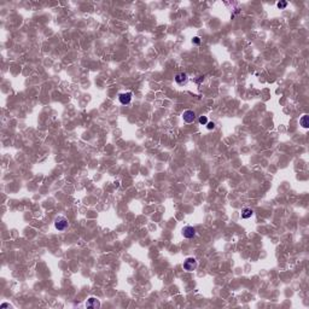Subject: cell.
<instances>
[{"instance_id":"6da1fadb","label":"cell","mask_w":309,"mask_h":309,"mask_svg":"<svg viewBox=\"0 0 309 309\" xmlns=\"http://www.w3.org/2000/svg\"><path fill=\"white\" fill-rule=\"evenodd\" d=\"M55 227L57 228L58 231H61V232L65 231L66 228L69 227V221H68V218H64V216H58L55 221Z\"/></svg>"},{"instance_id":"7a4b0ae2","label":"cell","mask_w":309,"mask_h":309,"mask_svg":"<svg viewBox=\"0 0 309 309\" xmlns=\"http://www.w3.org/2000/svg\"><path fill=\"white\" fill-rule=\"evenodd\" d=\"M197 260L196 258H193V257H187L185 261H184V269L185 271H187V272H192V271H194L196 268H197Z\"/></svg>"},{"instance_id":"3957f363","label":"cell","mask_w":309,"mask_h":309,"mask_svg":"<svg viewBox=\"0 0 309 309\" xmlns=\"http://www.w3.org/2000/svg\"><path fill=\"white\" fill-rule=\"evenodd\" d=\"M196 112L194 111H192V110H186V111H184V114H182V120H184V122H186V123H193L194 121H196Z\"/></svg>"},{"instance_id":"277c9868","label":"cell","mask_w":309,"mask_h":309,"mask_svg":"<svg viewBox=\"0 0 309 309\" xmlns=\"http://www.w3.org/2000/svg\"><path fill=\"white\" fill-rule=\"evenodd\" d=\"M133 98V93L132 92H126V93H121L118 94V100L122 105H128L130 103V100Z\"/></svg>"},{"instance_id":"5b68a950","label":"cell","mask_w":309,"mask_h":309,"mask_svg":"<svg viewBox=\"0 0 309 309\" xmlns=\"http://www.w3.org/2000/svg\"><path fill=\"white\" fill-rule=\"evenodd\" d=\"M181 233L185 238L191 239V238H193V237L196 236V228L192 227V226H185V227L182 228Z\"/></svg>"},{"instance_id":"8992f818","label":"cell","mask_w":309,"mask_h":309,"mask_svg":"<svg viewBox=\"0 0 309 309\" xmlns=\"http://www.w3.org/2000/svg\"><path fill=\"white\" fill-rule=\"evenodd\" d=\"M175 82L179 85V86H184V85H186L187 81H189V77H187V75L185 73H178L175 75Z\"/></svg>"},{"instance_id":"52a82bcc","label":"cell","mask_w":309,"mask_h":309,"mask_svg":"<svg viewBox=\"0 0 309 309\" xmlns=\"http://www.w3.org/2000/svg\"><path fill=\"white\" fill-rule=\"evenodd\" d=\"M86 307H88V308H99L100 302L97 298L91 297V298H88V301L86 302Z\"/></svg>"},{"instance_id":"ba28073f","label":"cell","mask_w":309,"mask_h":309,"mask_svg":"<svg viewBox=\"0 0 309 309\" xmlns=\"http://www.w3.org/2000/svg\"><path fill=\"white\" fill-rule=\"evenodd\" d=\"M254 215V210L250 209V208H244V209L242 210V214H240V218H244V220H248V218H250L251 216Z\"/></svg>"},{"instance_id":"9c48e42d","label":"cell","mask_w":309,"mask_h":309,"mask_svg":"<svg viewBox=\"0 0 309 309\" xmlns=\"http://www.w3.org/2000/svg\"><path fill=\"white\" fill-rule=\"evenodd\" d=\"M300 125L303 128H308L309 127V116L308 115H303L300 120Z\"/></svg>"},{"instance_id":"30bf717a","label":"cell","mask_w":309,"mask_h":309,"mask_svg":"<svg viewBox=\"0 0 309 309\" xmlns=\"http://www.w3.org/2000/svg\"><path fill=\"white\" fill-rule=\"evenodd\" d=\"M198 122H199L202 126H207V123H208L209 121H208L207 116H200V117L198 118Z\"/></svg>"},{"instance_id":"8fae6325","label":"cell","mask_w":309,"mask_h":309,"mask_svg":"<svg viewBox=\"0 0 309 309\" xmlns=\"http://www.w3.org/2000/svg\"><path fill=\"white\" fill-rule=\"evenodd\" d=\"M277 6H278V9L284 10L286 6H287V2H286V1H279V2L277 4Z\"/></svg>"},{"instance_id":"7c38bea8","label":"cell","mask_w":309,"mask_h":309,"mask_svg":"<svg viewBox=\"0 0 309 309\" xmlns=\"http://www.w3.org/2000/svg\"><path fill=\"white\" fill-rule=\"evenodd\" d=\"M207 128H208L209 130L215 129V123H214V122H208V123H207Z\"/></svg>"},{"instance_id":"4fadbf2b","label":"cell","mask_w":309,"mask_h":309,"mask_svg":"<svg viewBox=\"0 0 309 309\" xmlns=\"http://www.w3.org/2000/svg\"><path fill=\"white\" fill-rule=\"evenodd\" d=\"M192 42H193V44H197V45H199V44H200V39L198 37H194L193 39H192Z\"/></svg>"},{"instance_id":"5bb4252c","label":"cell","mask_w":309,"mask_h":309,"mask_svg":"<svg viewBox=\"0 0 309 309\" xmlns=\"http://www.w3.org/2000/svg\"><path fill=\"white\" fill-rule=\"evenodd\" d=\"M6 307H9V304H7V303H4V304H1V308H6Z\"/></svg>"}]
</instances>
